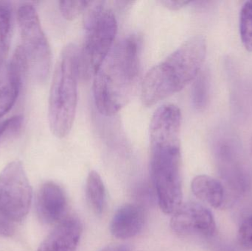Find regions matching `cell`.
I'll list each match as a JSON object with an SVG mask.
<instances>
[{"label":"cell","mask_w":252,"mask_h":251,"mask_svg":"<svg viewBox=\"0 0 252 251\" xmlns=\"http://www.w3.org/2000/svg\"><path fill=\"white\" fill-rule=\"evenodd\" d=\"M145 223L143 208L136 204L121 206L114 215L111 232L118 239L132 238L142 231Z\"/></svg>","instance_id":"obj_11"},{"label":"cell","mask_w":252,"mask_h":251,"mask_svg":"<svg viewBox=\"0 0 252 251\" xmlns=\"http://www.w3.org/2000/svg\"><path fill=\"white\" fill-rule=\"evenodd\" d=\"M240 35L244 48L252 53V0L246 1L241 8Z\"/></svg>","instance_id":"obj_17"},{"label":"cell","mask_w":252,"mask_h":251,"mask_svg":"<svg viewBox=\"0 0 252 251\" xmlns=\"http://www.w3.org/2000/svg\"><path fill=\"white\" fill-rule=\"evenodd\" d=\"M190 2L189 1H174V0H165V1H161V3L164 4L166 7L171 10H180L182 7L186 6L187 4Z\"/></svg>","instance_id":"obj_22"},{"label":"cell","mask_w":252,"mask_h":251,"mask_svg":"<svg viewBox=\"0 0 252 251\" xmlns=\"http://www.w3.org/2000/svg\"><path fill=\"white\" fill-rule=\"evenodd\" d=\"M191 189L195 197L212 207L219 209L223 205V186L215 178L206 175H198L192 180Z\"/></svg>","instance_id":"obj_13"},{"label":"cell","mask_w":252,"mask_h":251,"mask_svg":"<svg viewBox=\"0 0 252 251\" xmlns=\"http://www.w3.org/2000/svg\"><path fill=\"white\" fill-rule=\"evenodd\" d=\"M32 189L23 165L10 162L0 173V212L13 222H20L28 214Z\"/></svg>","instance_id":"obj_7"},{"label":"cell","mask_w":252,"mask_h":251,"mask_svg":"<svg viewBox=\"0 0 252 251\" xmlns=\"http://www.w3.org/2000/svg\"><path fill=\"white\" fill-rule=\"evenodd\" d=\"M206 54L205 37L195 35L150 69L141 88L143 104L154 106L182 91L200 73Z\"/></svg>","instance_id":"obj_3"},{"label":"cell","mask_w":252,"mask_h":251,"mask_svg":"<svg viewBox=\"0 0 252 251\" xmlns=\"http://www.w3.org/2000/svg\"><path fill=\"white\" fill-rule=\"evenodd\" d=\"M13 27V8L8 1H0V75L7 66L6 59L8 56Z\"/></svg>","instance_id":"obj_14"},{"label":"cell","mask_w":252,"mask_h":251,"mask_svg":"<svg viewBox=\"0 0 252 251\" xmlns=\"http://www.w3.org/2000/svg\"><path fill=\"white\" fill-rule=\"evenodd\" d=\"M23 123V117L13 116L0 123V138L3 136L13 135L21 129Z\"/></svg>","instance_id":"obj_20"},{"label":"cell","mask_w":252,"mask_h":251,"mask_svg":"<svg viewBox=\"0 0 252 251\" xmlns=\"http://www.w3.org/2000/svg\"><path fill=\"white\" fill-rule=\"evenodd\" d=\"M238 242L243 248L252 250V216L247 218L240 226Z\"/></svg>","instance_id":"obj_19"},{"label":"cell","mask_w":252,"mask_h":251,"mask_svg":"<svg viewBox=\"0 0 252 251\" xmlns=\"http://www.w3.org/2000/svg\"><path fill=\"white\" fill-rule=\"evenodd\" d=\"M100 251H130V249L125 245L114 244L104 248Z\"/></svg>","instance_id":"obj_23"},{"label":"cell","mask_w":252,"mask_h":251,"mask_svg":"<svg viewBox=\"0 0 252 251\" xmlns=\"http://www.w3.org/2000/svg\"><path fill=\"white\" fill-rule=\"evenodd\" d=\"M81 234V221L78 218L69 217L59 223L37 251H75Z\"/></svg>","instance_id":"obj_10"},{"label":"cell","mask_w":252,"mask_h":251,"mask_svg":"<svg viewBox=\"0 0 252 251\" xmlns=\"http://www.w3.org/2000/svg\"><path fill=\"white\" fill-rule=\"evenodd\" d=\"M210 78L207 72L198 74L195 79L192 91V100L197 110H203L208 101Z\"/></svg>","instance_id":"obj_16"},{"label":"cell","mask_w":252,"mask_h":251,"mask_svg":"<svg viewBox=\"0 0 252 251\" xmlns=\"http://www.w3.org/2000/svg\"><path fill=\"white\" fill-rule=\"evenodd\" d=\"M172 230L182 237H211L216 230V221L209 209L196 203H186L173 213Z\"/></svg>","instance_id":"obj_8"},{"label":"cell","mask_w":252,"mask_h":251,"mask_svg":"<svg viewBox=\"0 0 252 251\" xmlns=\"http://www.w3.org/2000/svg\"><path fill=\"white\" fill-rule=\"evenodd\" d=\"M182 120L180 109L167 104L156 111L150 125L151 176L158 205L167 215L182 204Z\"/></svg>","instance_id":"obj_1"},{"label":"cell","mask_w":252,"mask_h":251,"mask_svg":"<svg viewBox=\"0 0 252 251\" xmlns=\"http://www.w3.org/2000/svg\"><path fill=\"white\" fill-rule=\"evenodd\" d=\"M86 195L91 209L96 214H100L106 203V190L101 177L95 171L89 174L86 184Z\"/></svg>","instance_id":"obj_15"},{"label":"cell","mask_w":252,"mask_h":251,"mask_svg":"<svg viewBox=\"0 0 252 251\" xmlns=\"http://www.w3.org/2000/svg\"><path fill=\"white\" fill-rule=\"evenodd\" d=\"M86 15L85 35L78 51L80 77L84 81L94 77L114 46L118 32L115 13L103 1L89 6Z\"/></svg>","instance_id":"obj_5"},{"label":"cell","mask_w":252,"mask_h":251,"mask_svg":"<svg viewBox=\"0 0 252 251\" xmlns=\"http://www.w3.org/2000/svg\"><path fill=\"white\" fill-rule=\"evenodd\" d=\"M18 22L22 41L20 46L29 70L37 82L44 83L50 74L51 50L33 5L24 4L19 7Z\"/></svg>","instance_id":"obj_6"},{"label":"cell","mask_w":252,"mask_h":251,"mask_svg":"<svg viewBox=\"0 0 252 251\" xmlns=\"http://www.w3.org/2000/svg\"><path fill=\"white\" fill-rule=\"evenodd\" d=\"M78 47H63L53 74L48 104L49 125L52 133L63 138L72 129L78 103L79 78Z\"/></svg>","instance_id":"obj_4"},{"label":"cell","mask_w":252,"mask_h":251,"mask_svg":"<svg viewBox=\"0 0 252 251\" xmlns=\"http://www.w3.org/2000/svg\"><path fill=\"white\" fill-rule=\"evenodd\" d=\"M140 39L136 35L113 46L93 78V96L103 116L118 113L136 92L140 74Z\"/></svg>","instance_id":"obj_2"},{"label":"cell","mask_w":252,"mask_h":251,"mask_svg":"<svg viewBox=\"0 0 252 251\" xmlns=\"http://www.w3.org/2000/svg\"><path fill=\"white\" fill-rule=\"evenodd\" d=\"M26 76L25 69L15 63H9L0 75V119L16 103Z\"/></svg>","instance_id":"obj_12"},{"label":"cell","mask_w":252,"mask_h":251,"mask_svg":"<svg viewBox=\"0 0 252 251\" xmlns=\"http://www.w3.org/2000/svg\"><path fill=\"white\" fill-rule=\"evenodd\" d=\"M66 206V195L60 186L52 181L41 186L36 199L37 214L41 222L46 224L59 222L64 215Z\"/></svg>","instance_id":"obj_9"},{"label":"cell","mask_w":252,"mask_h":251,"mask_svg":"<svg viewBox=\"0 0 252 251\" xmlns=\"http://www.w3.org/2000/svg\"><path fill=\"white\" fill-rule=\"evenodd\" d=\"M15 222L0 212V235L11 237L15 233Z\"/></svg>","instance_id":"obj_21"},{"label":"cell","mask_w":252,"mask_h":251,"mask_svg":"<svg viewBox=\"0 0 252 251\" xmlns=\"http://www.w3.org/2000/svg\"><path fill=\"white\" fill-rule=\"evenodd\" d=\"M92 1L87 0L78 1H60L59 8L64 19L73 20L88 8Z\"/></svg>","instance_id":"obj_18"}]
</instances>
